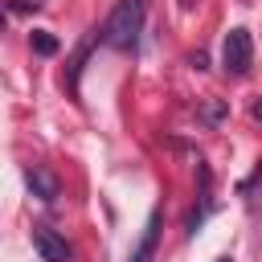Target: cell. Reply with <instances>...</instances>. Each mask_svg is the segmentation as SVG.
Here are the masks:
<instances>
[{"mask_svg":"<svg viewBox=\"0 0 262 262\" xmlns=\"http://www.w3.org/2000/svg\"><path fill=\"white\" fill-rule=\"evenodd\" d=\"M143 16H147V0H119L106 16V45L115 49H135L139 45V33H143Z\"/></svg>","mask_w":262,"mask_h":262,"instance_id":"1","label":"cell"},{"mask_svg":"<svg viewBox=\"0 0 262 262\" xmlns=\"http://www.w3.org/2000/svg\"><path fill=\"white\" fill-rule=\"evenodd\" d=\"M221 61L229 74H246L250 61H254V41H250V29H229L225 33V45H221Z\"/></svg>","mask_w":262,"mask_h":262,"instance_id":"2","label":"cell"},{"mask_svg":"<svg viewBox=\"0 0 262 262\" xmlns=\"http://www.w3.org/2000/svg\"><path fill=\"white\" fill-rule=\"evenodd\" d=\"M33 250L41 254V262H70V246L66 237H57L53 229H33Z\"/></svg>","mask_w":262,"mask_h":262,"instance_id":"3","label":"cell"},{"mask_svg":"<svg viewBox=\"0 0 262 262\" xmlns=\"http://www.w3.org/2000/svg\"><path fill=\"white\" fill-rule=\"evenodd\" d=\"M25 184H29V192L37 196V201H57V192H61V184H57V176L49 172V168H41V164H33L29 172H25Z\"/></svg>","mask_w":262,"mask_h":262,"instance_id":"4","label":"cell"},{"mask_svg":"<svg viewBox=\"0 0 262 262\" xmlns=\"http://www.w3.org/2000/svg\"><path fill=\"white\" fill-rule=\"evenodd\" d=\"M160 225H164V217H160V209L147 217V225H143V237H139V246L131 250V258L127 262H151V254H156V242H160Z\"/></svg>","mask_w":262,"mask_h":262,"instance_id":"5","label":"cell"},{"mask_svg":"<svg viewBox=\"0 0 262 262\" xmlns=\"http://www.w3.org/2000/svg\"><path fill=\"white\" fill-rule=\"evenodd\" d=\"M33 49H37L41 57H53V53H57V37L45 33V29H33Z\"/></svg>","mask_w":262,"mask_h":262,"instance_id":"6","label":"cell"},{"mask_svg":"<svg viewBox=\"0 0 262 262\" xmlns=\"http://www.w3.org/2000/svg\"><path fill=\"white\" fill-rule=\"evenodd\" d=\"M221 115H225V106H221V102H209V106H205V119H209V123H217Z\"/></svg>","mask_w":262,"mask_h":262,"instance_id":"7","label":"cell"},{"mask_svg":"<svg viewBox=\"0 0 262 262\" xmlns=\"http://www.w3.org/2000/svg\"><path fill=\"white\" fill-rule=\"evenodd\" d=\"M254 119H262V102H254Z\"/></svg>","mask_w":262,"mask_h":262,"instance_id":"8","label":"cell"},{"mask_svg":"<svg viewBox=\"0 0 262 262\" xmlns=\"http://www.w3.org/2000/svg\"><path fill=\"white\" fill-rule=\"evenodd\" d=\"M180 4H184V8H192V0H180Z\"/></svg>","mask_w":262,"mask_h":262,"instance_id":"9","label":"cell"},{"mask_svg":"<svg viewBox=\"0 0 262 262\" xmlns=\"http://www.w3.org/2000/svg\"><path fill=\"white\" fill-rule=\"evenodd\" d=\"M217 262H229V258H217Z\"/></svg>","mask_w":262,"mask_h":262,"instance_id":"10","label":"cell"}]
</instances>
